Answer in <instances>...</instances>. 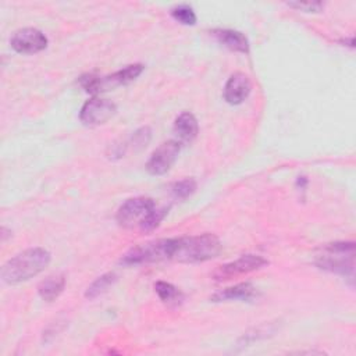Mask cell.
Masks as SVG:
<instances>
[{"mask_svg": "<svg viewBox=\"0 0 356 356\" xmlns=\"http://www.w3.org/2000/svg\"><path fill=\"white\" fill-rule=\"evenodd\" d=\"M51 254L43 248H31L4 263L1 278L6 284L14 285L42 273L50 263Z\"/></svg>", "mask_w": 356, "mask_h": 356, "instance_id": "cell-1", "label": "cell"}, {"mask_svg": "<svg viewBox=\"0 0 356 356\" xmlns=\"http://www.w3.org/2000/svg\"><path fill=\"white\" fill-rule=\"evenodd\" d=\"M221 252V242L213 234L174 238L171 259L178 263H200L216 257Z\"/></svg>", "mask_w": 356, "mask_h": 356, "instance_id": "cell-2", "label": "cell"}, {"mask_svg": "<svg viewBox=\"0 0 356 356\" xmlns=\"http://www.w3.org/2000/svg\"><path fill=\"white\" fill-rule=\"evenodd\" d=\"M355 243L353 242H334L320 248L314 263L327 271L353 277Z\"/></svg>", "mask_w": 356, "mask_h": 356, "instance_id": "cell-3", "label": "cell"}, {"mask_svg": "<svg viewBox=\"0 0 356 356\" xmlns=\"http://www.w3.org/2000/svg\"><path fill=\"white\" fill-rule=\"evenodd\" d=\"M174 238L152 241L128 250L120 260L122 266H138L171 259Z\"/></svg>", "mask_w": 356, "mask_h": 356, "instance_id": "cell-4", "label": "cell"}, {"mask_svg": "<svg viewBox=\"0 0 356 356\" xmlns=\"http://www.w3.org/2000/svg\"><path fill=\"white\" fill-rule=\"evenodd\" d=\"M143 71L142 64H131L125 68L106 76H96V75H85L81 78V85L85 92L96 95L110 89H114L121 85H127L136 79Z\"/></svg>", "mask_w": 356, "mask_h": 356, "instance_id": "cell-5", "label": "cell"}, {"mask_svg": "<svg viewBox=\"0 0 356 356\" xmlns=\"http://www.w3.org/2000/svg\"><path fill=\"white\" fill-rule=\"evenodd\" d=\"M156 209V203L150 197L138 196L124 202L115 216L117 222L124 228L140 227L146 217Z\"/></svg>", "mask_w": 356, "mask_h": 356, "instance_id": "cell-6", "label": "cell"}, {"mask_svg": "<svg viewBox=\"0 0 356 356\" xmlns=\"http://www.w3.org/2000/svg\"><path fill=\"white\" fill-rule=\"evenodd\" d=\"M268 261L257 254H243L239 259L218 266L213 271V278L216 281H227L243 274H249L252 271L260 270L261 267L267 266Z\"/></svg>", "mask_w": 356, "mask_h": 356, "instance_id": "cell-7", "label": "cell"}, {"mask_svg": "<svg viewBox=\"0 0 356 356\" xmlns=\"http://www.w3.org/2000/svg\"><path fill=\"white\" fill-rule=\"evenodd\" d=\"M181 150V142L175 139H170L161 143L150 156L146 163V170L152 175H163L165 174L172 164L175 163Z\"/></svg>", "mask_w": 356, "mask_h": 356, "instance_id": "cell-8", "label": "cell"}, {"mask_svg": "<svg viewBox=\"0 0 356 356\" xmlns=\"http://www.w3.org/2000/svg\"><path fill=\"white\" fill-rule=\"evenodd\" d=\"M117 111V106L107 99L93 97L88 100L79 113V120L83 125L96 127L108 121Z\"/></svg>", "mask_w": 356, "mask_h": 356, "instance_id": "cell-9", "label": "cell"}, {"mask_svg": "<svg viewBox=\"0 0 356 356\" xmlns=\"http://www.w3.org/2000/svg\"><path fill=\"white\" fill-rule=\"evenodd\" d=\"M10 44L18 53L33 54L47 47V38L36 28H22L13 33Z\"/></svg>", "mask_w": 356, "mask_h": 356, "instance_id": "cell-10", "label": "cell"}, {"mask_svg": "<svg viewBox=\"0 0 356 356\" xmlns=\"http://www.w3.org/2000/svg\"><path fill=\"white\" fill-rule=\"evenodd\" d=\"M252 83L243 72L232 74L224 86V99L229 104H241L250 93Z\"/></svg>", "mask_w": 356, "mask_h": 356, "instance_id": "cell-11", "label": "cell"}, {"mask_svg": "<svg viewBox=\"0 0 356 356\" xmlns=\"http://www.w3.org/2000/svg\"><path fill=\"white\" fill-rule=\"evenodd\" d=\"M213 36L217 39L220 44L224 47L232 50V51H239V53H249V40L248 38L235 29H216L213 31Z\"/></svg>", "mask_w": 356, "mask_h": 356, "instance_id": "cell-12", "label": "cell"}, {"mask_svg": "<svg viewBox=\"0 0 356 356\" xmlns=\"http://www.w3.org/2000/svg\"><path fill=\"white\" fill-rule=\"evenodd\" d=\"M257 295V289L250 282H241L234 286L225 288L211 296L213 302L224 300H250Z\"/></svg>", "mask_w": 356, "mask_h": 356, "instance_id": "cell-13", "label": "cell"}, {"mask_svg": "<svg viewBox=\"0 0 356 356\" xmlns=\"http://www.w3.org/2000/svg\"><path fill=\"white\" fill-rule=\"evenodd\" d=\"M197 131V121L192 113L185 111L177 117L174 122V134L179 142H192L196 138Z\"/></svg>", "mask_w": 356, "mask_h": 356, "instance_id": "cell-14", "label": "cell"}, {"mask_svg": "<svg viewBox=\"0 0 356 356\" xmlns=\"http://www.w3.org/2000/svg\"><path fill=\"white\" fill-rule=\"evenodd\" d=\"M64 286H65L64 274L61 273L51 274L46 277L43 281H40V284L38 285V293L43 300L51 302L61 295V292L64 291Z\"/></svg>", "mask_w": 356, "mask_h": 356, "instance_id": "cell-15", "label": "cell"}, {"mask_svg": "<svg viewBox=\"0 0 356 356\" xmlns=\"http://www.w3.org/2000/svg\"><path fill=\"white\" fill-rule=\"evenodd\" d=\"M154 291L159 295L160 300L168 307H178L185 299V295L181 289L165 281H157L154 284Z\"/></svg>", "mask_w": 356, "mask_h": 356, "instance_id": "cell-16", "label": "cell"}, {"mask_svg": "<svg viewBox=\"0 0 356 356\" xmlns=\"http://www.w3.org/2000/svg\"><path fill=\"white\" fill-rule=\"evenodd\" d=\"M117 281V275L114 273H106L103 275H100L97 280H95L86 289L85 292V298L88 299H95L99 295L104 293L114 282Z\"/></svg>", "mask_w": 356, "mask_h": 356, "instance_id": "cell-17", "label": "cell"}, {"mask_svg": "<svg viewBox=\"0 0 356 356\" xmlns=\"http://www.w3.org/2000/svg\"><path fill=\"white\" fill-rule=\"evenodd\" d=\"M195 191H196V181L193 178H185V179L177 181L170 188L172 197L179 200L189 197Z\"/></svg>", "mask_w": 356, "mask_h": 356, "instance_id": "cell-18", "label": "cell"}, {"mask_svg": "<svg viewBox=\"0 0 356 356\" xmlns=\"http://www.w3.org/2000/svg\"><path fill=\"white\" fill-rule=\"evenodd\" d=\"M171 15L175 21L182 25H195L196 24V14L192 7L188 4H179L171 8Z\"/></svg>", "mask_w": 356, "mask_h": 356, "instance_id": "cell-19", "label": "cell"}, {"mask_svg": "<svg viewBox=\"0 0 356 356\" xmlns=\"http://www.w3.org/2000/svg\"><path fill=\"white\" fill-rule=\"evenodd\" d=\"M168 209L167 207H156L147 217L146 220L142 222V225L139 227L140 231L143 232H147V231H153L154 228L159 227V224L163 221V218L165 217Z\"/></svg>", "mask_w": 356, "mask_h": 356, "instance_id": "cell-20", "label": "cell"}, {"mask_svg": "<svg viewBox=\"0 0 356 356\" xmlns=\"http://www.w3.org/2000/svg\"><path fill=\"white\" fill-rule=\"evenodd\" d=\"M288 6L293 7L296 10H302V11H307V13H316V11H320L324 4L320 3V1H307V3L291 1V3H288Z\"/></svg>", "mask_w": 356, "mask_h": 356, "instance_id": "cell-21", "label": "cell"}]
</instances>
